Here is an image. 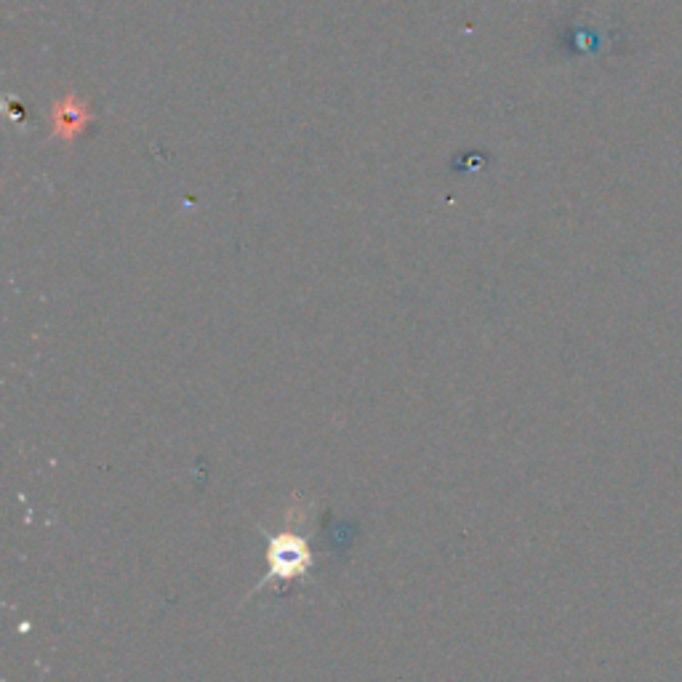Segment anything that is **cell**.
<instances>
[{
  "label": "cell",
  "instance_id": "cell-2",
  "mask_svg": "<svg viewBox=\"0 0 682 682\" xmlns=\"http://www.w3.org/2000/svg\"><path fill=\"white\" fill-rule=\"evenodd\" d=\"M51 120H54V134L64 142H72V136H78L88 126L91 115H88L86 104L78 102L75 96H64L54 104Z\"/></svg>",
  "mask_w": 682,
  "mask_h": 682
},
{
  "label": "cell",
  "instance_id": "cell-1",
  "mask_svg": "<svg viewBox=\"0 0 682 682\" xmlns=\"http://www.w3.org/2000/svg\"><path fill=\"white\" fill-rule=\"evenodd\" d=\"M304 517H307V509L302 507L288 509L286 528L280 533H272L270 536V549H267V557H270V573L264 576V581L256 589H264L270 581H296L304 579L312 568V549L307 544V536L302 531Z\"/></svg>",
  "mask_w": 682,
  "mask_h": 682
}]
</instances>
